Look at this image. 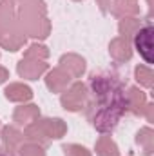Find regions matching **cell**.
<instances>
[{
    "instance_id": "1",
    "label": "cell",
    "mask_w": 154,
    "mask_h": 156,
    "mask_svg": "<svg viewBox=\"0 0 154 156\" xmlns=\"http://www.w3.org/2000/svg\"><path fill=\"white\" fill-rule=\"evenodd\" d=\"M91 89H93V104L89 105V120L93 125L102 131L109 133L113 131L125 111L127 100L123 96L120 82L113 76H91Z\"/></svg>"
},
{
    "instance_id": "8",
    "label": "cell",
    "mask_w": 154,
    "mask_h": 156,
    "mask_svg": "<svg viewBox=\"0 0 154 156\" xmlns=\"http://www.w3.org/2000/svg\"><path fill=\"white\" fill-rule=\"evenodd\" d=\"M109 53H111V56L116 62H125V60H129L132 56V51H131V45H129L127 38L113 40V44L109 47Z\"/></svg>"
},
{
    "instance_id": "2",
    "label": "cell",
    "mask_w": 154,
    "mask_h": 156,
    "mask_svg": "<svg viewBox=\"0 0 154 156\" xmlns=\"http://www.w3.org/2000/svg\"><path fill=\"white\" fill-rule=\"evenodd\" d=\"M22 5V26L31 37L44 38L49 33V24L44 18L38 16V11L44 13V2L42 0H20Z\"/></svg>"
},
{
    "instance_id": "14",
    "label": "cell",
    "mask_w": 154,
    "mask_h": 156,
    "mask_svg": "<svg viewBox=\"0 0 154 156\" xmlns=\"http://www.w3.org/2000/svg\"><path fill=\"white\" fill-rule=\"evenodd\" d=\"M96 153L98 156H118V147L109 136H102L96 144Z\"/></svg>"
},
{
    "instance_id": "4",
    "label": "cell",
    "mask_w": 154,
    "mask_h": 156,
    "mask_svg": "<svg viewBox=\"0 0 154 156\" xmlns=\"http://www.w3.org/2000/svg\"><path fill=\"white\" fill-rule=\"evenodd\" d=\"M134 44L147 64H152V26L147 24L134 33Z\"/></svg>"
},
{
    "instance_id": "12",
    "label": "cell",
    "mask_w": 154,
    "mask_h": 156,
    "mask_svg": "<svg viewBox=\"0 0 154 156\" xmlns=\"http://www.w3.org/2000/svg\"><path fill=\"white\" fill-rule=\"evenodd\" d=\"M40 116V111L37 105H26V107H18L15 111V122L24 125V123H33Z\"/></svg>"
},
{
    "instance_id": "11",
    "label": "cell",
    "mask_w": 154,
    "mask_h": 156,
    "mask_svg": "<svg viewBox=\"0 0 154 156\" xmlns=\"http://www.w3.org/2000/svg\"><path fill=\"white\" fill-rule=\"evenodd\" d=\"M22 140H24L22 133H18L15 127H5L4 133H2V142H4V147H5L7 153L9 151H18Z\"/></svg>"
},
{
    "instance_id": "10",
    "label": "cell",
    "mask_w": 154,
    "mask_h": 156,
    "mask_svg": "<svg viewBox=\"0 0 154 156\" xmlns=\"http://www.w3.org/2000/svg\"><path fill=\"white\" fill-rule=\"evenodd\" d=\"M69 80H71V75L65 73L62 67H58V69H54V71L49 73V76H47V87L51 91H56L58 93V91H62L69 83Z\"/></svg>"
},
{
    "instance_id": "24",
    "label": "cell",
    "mask_w": 154,
    "mask_h": 156,
    "mask_svg": "<svg viewBox=\"0 0 154 156\" xmlns=\"http://www.w3.org/2000/svg\"><path fill=\"white\" fill-rule=\"evenodd\" d=\"M120 2H132V4H136V0H120Z\"/></svg>"
},
{
    "instance_id": "5",
    "label": "cell",
    "mask_w": 154,
    "mask_h": 156,
    "mask_svg": "<svg viewBox=\"0 0 154 156\" xmlns=\"http://www.w3.org/2000/svg\"><path fill=\"white\" fill-rule=\"evenodd\" d=\"M87 100V89L82 83H75L67 93L62 94V105L67 111H80L85 105Z\"/></svg>"
},
{
    "instance_id": "20",
    "label": "cell",
    "mask_w": 154,
    "mask_h": 156,
    "mask_svg": "<svg viewBox=\"0 0 154 156\" xmlns=\"http://www.w3.org/2000/svg\"><path fill=\"white\" fill-rule=\"evenodd\" d=\"M64 151H65V156H91L85 147H80V145H64Z\"/></svg>"
},
{
    "instance_id": "7",
    "label": "cell",
    "mask_w": 154,
    "mask_h": 156,
    "mask_svg": "<svg viewBox=\"0 0 154 156\" xmlns=\"http://www.w3.org/2000/svg\"><path fill=\"white\" fill-rule=\"evenodd\" d=\"M60 66H62V69H64L65 73H69V75H73V76H82V73L85 71V62H83V58H80L76 55H65V56H62Z\"/></svg>"
},
{
    "instance_id": "17",
    "label": "cell",
    "mask_w": 154,
    "mask_h": 156,
    "mask_svg": "<svg viewBox=\"0 0 154 156\" xmlns=\"http://www.w3.org/2000/svg\"><path fill=\"white\" fill-rule=\"evenodd\" d=\"M152 71H151V67H145V66H140V67H136V80L140 82V83H143L145 87H151L152 85Z\"/></svg>"
},
{
    "instance_id": "9",
    "label": "cell",
    "mask_w": 154,
    "mask_h": 156,
    "mask_svg": "<svg viewBox=\"0 0 154 156\" xmlns=\"http://www.w3.org/2000/svg\"><path fill=\"white\" fill-rule=\"evenodd\" d=\"M4 93H5V98L13 102H26V100H31L33 96L31 89L24 83H11L9 87H5Z\"/></svg>"
},
{
    "instance_id": "19",
    "label": "cell",
    "mask_w": 154,
    "mask_h": 156,
    "mask_svg": "<svg viewBox=\"0 0 154 156\" xmlns=\"http://www.w3.org/2000/svg\"><path fill=\"white\" fill-rule=\"evenodd\" d=\"M26 56L27 58H37V60H44L47 56V49L44 45H31L27 51H26Z\"/></svg>"
},
{
    "instance_id": "13",
    "label": "cell",
    "mask_w": 154,
    "mask_h": 156,
    "mask_svg": "<svg viewBox=\"0 0 154 156\" xmlns=\"http://www.w3.org/2000/svg\"><path fill=\"white\" fill-rule=\"evenodd\" d=\"M127 104H129V107L132 109V113L140 115V111H142V109H143V105H145V96H143V93H142V91H138L136 87L129 89Z\"/></svg>"
},
{
    "instance_id": "3",
    "label": "cell",
    "mask_w": 154,
    "mask_h": 156,
    "mask_svg": "<svg viewBox=\"0 0 154 156\" xmlns=\"http://www.w3.org/2000/svg\"><path fill=\"white\" fill-rule=\"evenodd\" d=\"M65 131H67V127L60 118H47V120L29 123L26 129V136L31 142H38V144L45 145L53 138H62Z\"/></svg>"
},
{
    "instance_id": "22",
    "label": "cell",
    "mask_w": 154,
    "mask_h": 156,
    "mask_svg": "<svg viewBox=\"0 0 154 156\" xmlns=\"http://www.w3.org/2000/svg\"><path fill=\"white\" fill-rule=\"evenodd\" d=\"M98 2H100V9L105 13L107 11V5H109V0H98Z\"/></svg>"
},
{
    "instance_id": "16",
    "label": "cell",
    "mask_w": 154,
    "mask_h": 156,
    "mask_svg": "<svg viewBox=\"0 0 154 156\" xmlns=\"http://www.w3.org/2000/svg\"><path fill=\"white\" fill-rule=\"evenodd\" d=\"M138 29H140V22H138V20H134V18H125V20H121V22H120V33L123 35V38H125V37L134 35Z\"/></svg>"
},
{
    "instance_id": "21",
    "label": "cell",
    "mask_w": 154,
    "mask_h": 156,
    "mask_svg": "<svg viewBox=\"0 0 154 156\" xmlns=\"http://www.w3.org/2000/svg\"><path fill=\"white\" fill-rule=\"evenodd\" d=\"M7 76H9V73H7V69H4V67H0V83H2V82H5V80H7Z\"/></svg>"
},
{
    "instance_id": "23",
    "label": "cell",
    "mask_w": 154,
    "mask_h": 156,
    "mask_svg": "<svg viewBox=\"0 0 154 156\" xmlns=\"http://www.w3.org/2000/svg\"><path fill=\"white\" fill-rule=\"evenodd\" d=\"M0 156H11V154H9V153H7V151H4V149H2V147H0Z\"/></svg>"
},
{
    "instance_id": "18",
    "label": "cell",
    "mask_w": 154,
    "mask_h": 156,
    "mask_svg": "<svg viewBox=\"0 0 154 156\" xmlns=\"http://www.w3.org/2000/svg\"><path fill=\"white\" fill-rule=\"evenodd\" d=\"M18 156H45L44 151L35 144H27V145H20L18 147Z\"/></svg>"
},
{
    "instance_id": "15",
    "label": "cell",
    "mask_w": 154,
    "mask_h": 156,
    "mask_svg": "<svg viewBox=\"0 0 154 156\" xmlns=\"http://www.w3.org/2000/svg\"><path fill=\"white\" fill-rule=\"evenodd\" d=\"M151 134H152L151 129L145 127V129H142V131L138 133V136H136V142L143 145V154L145 156H151V149H152V136H151Z\"/></svg>"
},
{
    "instance_id": "6",
    "label": "cell",
    "mask_w": 154,
    "mask_h": 156,
    "mask_svg": "<svg viewBox=\"0 0 154 156\" xmlns=\"http://www.w3.org/2000/svg\"><path fill=\"white\" fill-rule=\"evenodd\" d=\"M47 69V64L44 60H37V58H24L20 64H18V75L24 78H38L44 71Z\"/></svg>"
}]
</instances>
